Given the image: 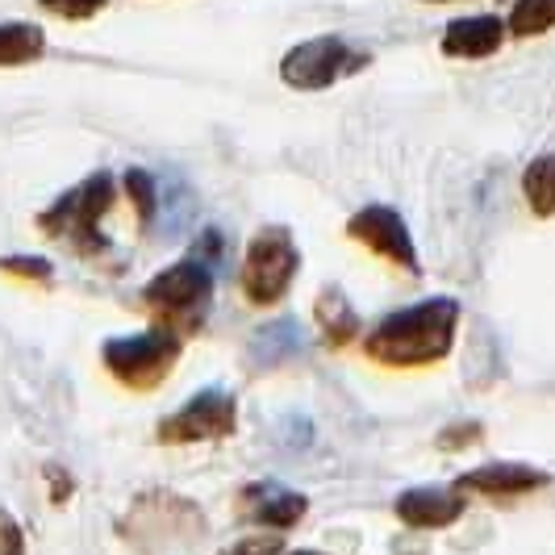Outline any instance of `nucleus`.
I'll list each match as a JSON object with an SVG mask.
<instances>
[{
  "label": "nucleus",
  "instance_id": "aec40b11",
  "mask_svg": "<svg viewBox=\"0 0 555 555\" xmlns=\"http://www.w3.org/2000/svg\"><path fill=\"white\" fill-rule=\"evenodd\" d=\"M47 13H55L63 22H92L96 13H105L113 0H38Z\"/></svg>",
  "mask_w": 555,
  "mask_h": 555
},
{
  "label": "nucleus",
  "instance_id": "6ab92c4d",
  "mask_svg": "<svg viewBox=\"0 0 555 555\" xmlns=\"http://www.w3.org/2000/svg\"><path fill=\"white\" fill-rule=\"evenodd\" d=\"M121 184H126V193H130L134 209H139V222L146 225L155 218V180H151L142 167H130V171L121 176Z\"/></svg>",
  "mask_w": 555,
  "mask_h": 555
},
{
  "label": "nucleus",
  "instance_id": "4468645a",
  "mask_svg": "<svg viewBox=\"0 0 555 555\" xmlns=\"http://www.w3.org/2000/svg\"><path fill=\"white\" fill-rule=\"evenodd\" d=\"M313 313H318V326H322L331 347H347V343L356 338V331H360V318H356L351 301L343 297V288H326V293L318 297Z\"/></svg>",
  "mask_w": 555,
  "mask_h": 555
},
{
  "label": "nucleus",
  "instance_id": "f8f14e48",
  "mask_svg": "<svg viewBox=\"0 0 555 555\" xmlns=\"http://www.w3.org/2000/svg\"><path fill=\"white\" fill-rule=\"evenodd\" d=\"M547 485V473L522 468V464H489L476 473L460 476V493H485V498H518Z\"/></svg>",
  "mask_w": 555,
  "mask_h": 555
},
{
  "label": "nucleus",
  "instance_id": "4be33fe9",
  "mask_svg": "<svg viewBox=\"0 0 555 555\" xmlns=\"http://www.w3.org/2000/svg\"><path fill=\"white\" fill-rule=\"evenodd\" d=\"M0 555H26V534L4 509H0Z\"/></svg>",
  "mask_w": 555,
  "mask_h": 555
},
{
  "label": "nucleus",
  "instance_id": "2eb2a0df",
  "mask_svg": "<svg viewBox=\"0 0 555 555\" xmlns=\"http://www.w3.org/2000/svg\"><path fill=\"white\" fill-rule=\"evenodd\" d=\"M522 193H527L530 209H534L539 218H552L555 214V151L552 155L530 159V167L522 171Z\"/></svg>",
  "mask_w": 555,
  "mask_h": 555
},
{
  "label": "nucleus",
  "instance_id": "dca6fc26",
  "mask_svg": "<svg viewBox=\"0 0 555 555\" xmlns=\"http://www.w3.org/2000/svg\"><path fill=\"white\" fill-rule=\"evenodd\" d=\"M301 331H297V322H272V326H263V331L255 334V360L259 363H284L288 356H297L301 351Z\"/></svg>",
  "mask_w": 555,
  "mask_h": 555
},
{
  "label": "nucleus",
  "instance_id": "a878e982",
  "mask_svg": "<svg viewBox=\"0 0 555 555\" xmlns=\"http://www.w3.org/2000/svg\"><path fill=\"white\" fill-rule=\"evenodd\" d=\"M435 4H439V0H435Z\"/></svg>",
  "mask_w": 555,
  "mask_h": 555
},
{
  "label": "nucleus",
  "instance_id": "ddd939ff",
  "mask_svg": "<svg viewBox=\"0 0 555 555\" xmlns=\"http://www.w3.org/2000/svg\"><path fill=\"white\" fill-rule=\"evenodd\" d=\"M47 55V29L34 22H0V67H29Z\"/></svg>",
  "mask_w": 555,
  "mask_h": 555
},
{
  "label": "nucleus",
  "instance_id": "0eeeda50",
  "mask_svg": "<svg viewBox=\"0 0 555 555\" xmlns=\"http://www.w3.org/2000/svg\"><path fill=\"white\" fill-rule=\"evenodd\" d=\"M238 426V401L225 389H201L189 397L176 414L159 422V443L167 447H189V443H218L230 439Z\"/></svg>",
  "mask_w": 555,
  "mask_h": 555
},
{
  "label": "nucleus",
  "instance_id": "b1692460",
  "mask_svg": "<svg viewBox=\"0 0 555 555\" xmlns=\"http://www.w3.org/2000/svg\"><path fill=\"white\" fill-rule=\"evenodd\" d=\"M464 439H480V426H464V430H447L443 447L451 451V443H464Z\"/></svg>",
  "mask_w": 555,
  "mask_h": 555
},
{
  "label": "nucleus",
  "instance_id": "412c9836",
  "mask_svg": "<svg viewBox=\"0 0 555 555\" xmlns=\"http://www.w3.org/2000/svg\"><path fill=\"white\" fill-rule=\"evenodd\" d=\"M218 555H280V539L276 534H250V539H238L222 547Z\"/></svg>",
  "mask_w": 555,
  "mask_h": 555
},
{
  "label": "nucleus",
  "instance_id": "393cba45",
  "mask_svg": "<svg viewBox=\"0 0 555 555\" xmlns=\"http://www.w3.org/2000/svg\"><path fill=\"white\" fill-rule=\"evenodd\" d=\"M293 555H318V552H293Z\"/></svg>",
  "mask_w": 555,
  "mask_h": 555
},
{
  "label": "nucleus",
  "instance_id": "f3484780",
  "mask_svg": "<svg viewBox=\"0 0 555 555\" xmlns=\"http://www.w3.org/2000/svg\"><path fill=\"white\" fill-rule=\"evenodd\" d=\"M555 26V0H514L509 34L514 38H539Z\"/></svg>",
  "mask_w": 555,
  "mask_h": 555
},
{
  "label": "nucleus",
  "instance_id": "20e7f679",
  "mask_svg": "<svg viewBox=\"0 0 555 555\" xmlns=\"http://www.w3.org/2000/svg\"><path fill=\"white\" fill-rule=\"evenodd\" d=\"M142 301L155 309V318L171 331H196L209 301H214V268L201 255L167 263L164 272L142 288Z\"/></svg>",
  "mask_w": 555,
  "mask_h": 555
},
{
  "label": "nucleus",
  "instance_id": "9b49d317",
  "mask_svg": "<svg viewBox=\"0 0 555 555\" xmlns=\"http://www.w3.org/2000/svg\"><path fill=\"white\" fill-rule=\"evenodd\" d=\"M460 514H464V498L447 493V489H410L397 498V518L417 530L451 527Z\"/></svg>",
  "mask_w": 555,
  "mask_h": 555
},
{
  "label": "nucleus",
  "instance_id": "423d86ee",
  "mask_svg": "<svg viewBox=\"0 0 555 555\" xmlns=\"http://www.w3.org/2000/svg\"><path fill=\"white\" fill-rule=\"evenodd\" d=\"M363 63H367V51H360L356 42H347L343 34H322V38L297 42L280 59V80L297 92H322L343 76H356Z\"/></svg>",
  "mask_w": 555,
  "mask_h": 555
},
{
  "label": "nucleus",
  "instance_id": "1a4fd4ad",
  "mask_svg": "<svg viewBox=\"0 0 555 555\" xmlns=\"http://www.w3.org/2000/svg\"><path fill=\"white\" fill-rule=\"evenodd\" d=\"M309 501L301 493H293V489H284V485H272V480H263V485H250L238 493V518H247V522H263V527H297L301 518H306Z\"/></svg>",
  "mask_w": 555,
  "mask_h": 555
},
{
  "label": "nucleus",
  "instance_id": "6e6552de",
  "mask_svg": "<svg viewBox=\"0 0 555 555\" xmlns=\"http://www.w3.org/2000/svg\"><path fill=\"white\" fill-rule=\"evenodd\" d=\"M347 234L367 250H376L380 259H389L405 272H417V250L414 238H410V225L392 205H363L360 214L347 222Z\"/></svg>",
  "mask_w": 555,
  "mask_h": 555
},
{
  "label": "nucleus",
  "instance_id": "39448f33",
  "mask_svg": "<svg viewBox=\"0 0 555 555\" xmlns=\"http://www.w3.org/2000/svg\"><path fill=\"white\" fill-rule=\"evenodd\" d=\"M301 268L297 243L284 225H263L247 243V259H243V293L250 306L268 309L284 301V293L293 288V276Z\"/></svg>",
  "mask_w": 555,
  "mask_h": 555
},
{
  "label": "nucleus",
  "instance_id": "f257e3e1",
  "mask_svg": "<svg viewBox=\"0 0 555 555\" xmlns=\"http://www.w3.org/2000/svg\"><path fill=\"white\" fill-rule=\"evenodd\" d=\"M455 326H460V306L451 297H430V301L389 313L367 334L363 351L367 360L385 363V367H430L451 351Z\"/></svg>",
  "mask_w": 555,
  "mask_h": 555
},
{
  "label": "nucleus",
  "instance_id": "f03ea898",
  "mask_svg": "<svg viewBox=\"0 0 555 555\" xmlns=\"http://www.w3.org/2000/svg\"><path fill=\"white\" fill-rule=\"evenodd\" d=\"M113 201H117V180L109 171H92L38 218V230L51 238H63L76 255H101L109 247V238L101 234V222L113 209Z\"/></svg>",
  "mask_w": 555,
  "mask_h": 555
},
{
  "label": "nucleus",
  "instance_id": "5701e85b",
  "mask_svg": "<svg viewBox=\"0 0 555 555\" xmlns=\"http://www.w3.org/2000/svg\"><path fill=\"white\" fill-rule=\"evenodd\" d=\"M47 485H51V501H55V505H67V501H72V493H76V480H72V473H67V468H59V464H51V468H47Z\"/></svg>",
  "mask_w": 555,
  "mask_h": 555
},
{
  "label": "nucleus",
  "instance_id": "a211bd4d",
  "mask_svg": "<svg viewBox=\"0 0 555 555\" xmlns=\"http://www.w3.org/2000/svg\"><path fill=\"white\" fill-rule=\"evenodd\" d=\"M0 272L13 280H29V284H51L55 263L42 255H0Z\"/></svg>",
  "mask_w": 555,
  "mask_h": 555
},
{
  "label": "nucleus",
  "instance_id": "7ed1b4c3",
  "mask_svg": "<svg viewBox=\"0 0 555 555\" xmlns=\"http://www.w3.org/2000/svg\"><path fill=\"white\" fill-rule=\"evenodd\" d=\"M184 356V334L171 331V326H151V331L139 334H121V338H109L101 347V363L117 385L134 392H151L159 389L167 376L176 372V363Z\"/></svg>",
  "mask_w": 555,
  "mask_h": 555
},
{
  "label": "nucleus",
  "instance_id": "9d476101",
  "mask_svg": "<svg viewBox=\"0 0 555 555\" xmlns=\"http://www.w3.org/2000/svg\"><path fill=\"white\" fill-rule=\"evenodd\" d=\"M509 26L493 17V13H476V17H460L443 29V55L447 59H489L501 51Z\"/></svg>",
  "mask_w": 555,
  "mask_h": 555
}]
</instances>
